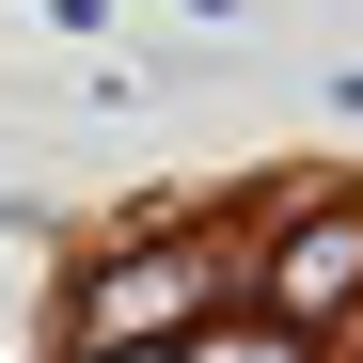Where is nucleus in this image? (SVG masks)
<instances>
[{"instance_id": "1", "label": "nucleus", "mask_w": 363, "mask_h": 363, "mask_svg": "<svg viewBox=\"0 0 363 363\" xmlns=\"http://www.w3.org/2000/svg\"><path fill=\"white\" fill-rule=\"evenodd\" d=\"M347 269H363V221H316V237H284V316H316Z\"/></svg>"}]
</instances>
